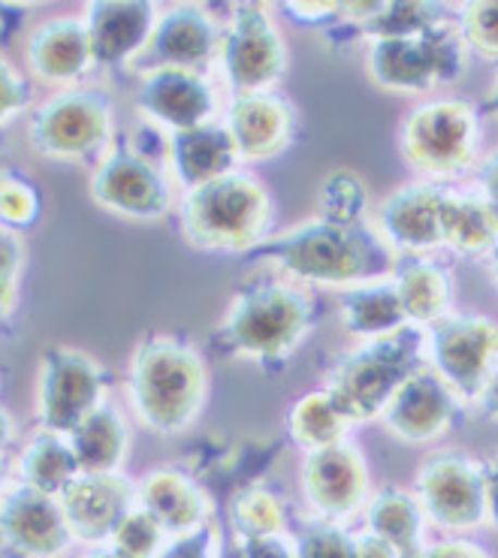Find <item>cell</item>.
<instances>
[{
	"instance_id": "cell-1",
	"label": "cell",
	"mask_w": 498,
	"mask_h": 558,
	"mask_svg": "<svg viewBox=\"0 0 498 558\" xmlns=\"http://www.w3.org/2000/svg\"><path fill=\"white\" fill-rule=\"evenodd\" d=\"M248 257L278 269L290 284L329 287L339 293L390 275L396 263L372 221L336 223L317 215L272 233Z\"/></svg>"
},
{
	"instance_id": "cell-2",
	"label": "cell",
	"mask_w": 498,
	"mask_h": 558,
	"mask_svg": "<svg viewBox=\"0 0 498 558\" xmlns=\"http://www.w3.org/2000/svg\"><path fill=\"white\" fill-rule=\"evenodd\" d=\"M317 305L312 293L284 278L254 281L230 299L218 326L223 353L263 368H284L315 332Z\"/></svg>"
},
{
	"instance_id": "cell-3",
	"label": "cell",
	"mask_w": 498,
	"mask_h": 558,
	"mask_svg": "<svg viewBox=\"0 0 498 558\" xmlns=\"http://www.w3.org/2000/svg\"><path fill=\"white\" fill-rule=\"evenodd\" d=\"M127 392L139 423L155 435H182L209 399V368L197 348L179 338L151 336L131 356Z\"/></svg>"
},
{
	"instance_id": "cell-4",
	"label": "cell",
	"mask_w": 498,
	"mask_h": 558,
	"mask_svg": "<svg viewBox=\"0 0 498 558\" xmlns=\"http://www.w3.org/2000/svg\"><path fill=\"white\" fill-rule=\"evenodd\" d=\"M182 233L199 251L251 254L272 235L276 199L269 187L245 169L187 191L182 199Z\"/></svg>"
},
{
	"instance_id": "cell-5",
	"label": "cell",
	"mask_w": 498,
	"mask_h": 558,
	"mask_svg": "<svg viewBox=\"0 0 498 558\" xmlns=\"http://www.w3.org/2000/svg\"><path fill=\"white\" fill-rule=\"evenodd\" d=\"M396 148L417 179L450 187L484 157V116L462 97H426L399 121Z\"/></svg>"
},
{
	"instance_id": "cell-6",
	"label": "cell",
	"mask_w": 498,
	"mask_h": 558,
	"mask_svg": "<svg viewBox=\"0 0 498 558\" xmlns=\"http://www.w3.org/2000/svg\"><path fill=\"white\" fill-rule=\"evenodd\" d=\"M472 54L459 37L453 15L429 27L387 34L363 43V64L378 92L420 97L465 76Z\"/></svg>"
},
{
	"instance_id": "cell-7",
	"label": "cell",
	"mask_w": 498,
	"mask_h": 558,
	"mask_svg": "<svg viewBox=\"0 0 498 558\" xmlns=\"http://www.w3.org/2000/svg\"><path fill=\"white\" fill-rule=\"evenodd\" d=\"M423 363V329L405 326L396 336L354 341L341 351L324 377V390L354 426H366L380 420L396 390Z\"/></svg>"
},
{
	"instance_id": "cell-8",
	"label": "cell",
	"mask_w": 498,
	"mask_h": 558,
	"mask_svg": "<svg viewBox=\"0 0 498 558\" xmlns=\"http://www.w3.org/2000/svg\"><path fill=\"white\" fill-rule=\"evenodd\" d=\"M218 66L233 97L272 92L288 76L290 52L281 27L263 3H236L221 25Z\"/></svg>"
},
{
	"instance_id": "cell-9",
	"label": "cell",
	"mask_w": 498,
	"mask_h": 558,
	"mask_svg": "<svg viewBox=\"0 0 498 558\" xmlns=\"http://www.w3.org/2000/svg\"><path fill=\"white\" fill-rule=\"evenodd\" d=\"M423 360L472 408L498 368V320L474 312L447 314L423 329Z\"/></svg>"
},
{
	"instance_id": "cell-10",
	"label": "cell",
	"mask_w": 498,
	"mask_h": 558,
	"mask_svg": "<svg viewBox=\"0 0 498 558\" xmlns=\"http://www.w3.org/2000/svg\"><path fill=\"white\" fill-rule=\"evenodd\" d=\"M411 493L435 529L459 534L486 522L484 462L459 447H441L426 456L414 471Z\"/></svg>"
},
{
	"instance_id": "cell-11",
	"label": "cell",
	"mask_w": 498,
	"mask_h": 558,
	"mask_svg": "<svg viewBox=\"0 0 498 558\" xmlns=\"http://www.w3.org/2000/svg\"><path fill=\"white\" fill-rule=\"evenodd\" d=\"M31 148L49 160H88L112 140V100L100 88H70L49 97L27 124Z\"/></svg>"
},
{
	"instance_id": "cell-12",
	"label": "cell",
	"mask_w": 498,
	"mask_h": 558,
	"mask_svg": "<svg viewBox=\"0 0 498 558\" xmlns=\"http://www.w3.org/2000/svg\"><path fill=\"white\" fill-rule=\"evenodd\" d=\"M106 372L88 351L58 344L42 353L37 375V414L46 432L70 435L104 404Z\"/></svg>"
},
{
	"instance_id": "cell-13",
	"label": "cell",
	"mask_w": 498,
	"mask_h": 558,
	"mask_svg": "<svg viewBox=\"0 0 498 558\" xmlns=\"http://www.w3.org/2000/svg\"><path fill=\"white\" fill-rule=\"evenodd\" d=\"M88 191L94 203L109 215L131 221H160L172 208V191L163 167L131 145L112 148L97 163Z\"/></svg>"
},
{
	"instance_id": "cell-14",
	"label": "cell",
	"mask_w": 498,
	"mask_h": 558,
	"mask_svg": "<svg viewBox=\"0 0 498 558\" xmlns=\"http://www.w3.org/2000/svg\"><path fill=\"white\" fill-rule=\"evenodd\" d=\"M300 489L317 520L344 522L356 517L372 498V471L360 441L348 438L302 456Z\"/></svg>"
},
{
	"instance_id": "cell-15",
	"label": "cell",
	"mask_w": 498,
	"mask_h": 558,
	"mask_svg": "<svg viewBox=\"0 0 498 558\" xmlns=\"http://www.w3.org/2000/svg\"><path fill=\"white\" fill-rule=\"evenodd\" d=\"M462 411H465L462 399L423 363L396 390L378 423L399 444L429 447L457 428Z\"/></svg>"
},
{
	"instance_id": "cell-16",
	"label": "cell",
	"mask_w": 498,
	"mask_h": 558,
	"mask_svg": "<svg viewBox=\"0 0 498 558\" xmlns=\"http://www.w3.org/2000/svg\"><path fill=\"white\" fill-rule=\"evenodd\" d=\"M447 184L405 182L372 208V223L396 257H433L441 251V208Z\"/></svg>"
},
{
	"instance_id": "cell-17",
	"label": "cell",
	"mask_w": 498,
	"mask_h": 558,
	"mask_svg": "<svg viewBox=\"0 0 498 558\" xmlns=\"http://www.w3.org/2000/svg\"><path fill=\"white\" fill-rule=\"evenodd\" d=\"M218 46H221L218 19L199 3H175L167 13L158 15L155 34L131 66H136L139 73L163 70V66L206 73L218 61Z\"/></svg>"
},
{
	"instance_id": "cell-18",
	"label": "cell",
	"mask_w": 498,
	"mask_h": 558,
	"mask_svg": "<svg viewBox=\"0 0 498 558\" xmlns=\"http://www.w3.org/2000/svg\"><path fill=\"white\" fill-rule=\"evenodd\" d=\"M223 128L233 140L239 160L263 163L281 157L293 145L300 131V112L284 94H245L230 100Z\"/></svg>"
},
{
	"instance_id": "cell-19",
	"label": "cell",
	"mask_w": 498,
	"mask_h": 558,
	"mask_svg": "<svg viewBox=\"0 0 498 558\" xmlns=\"http://www.w3.org/2000/svg\"><path fill=\"white\" fill-rule=\"evenodd\" d=\"M0 541L27 558H54L70 549L73 532L54 495L22 483L0 498Z\"/></svg>"
},
{
	"instance_id": "cell-20",
	"label": "cell",
	"mask_w": 498,
	"mask_h": 558,
	"mask_svg": "<svg viewBox=\"0 0 498 558\" xmlns=\"http://www.w3.org/2000/svg\"><path fill=\"white\" fill-rule=\"evenodd\" d=\"M136 106L151 121H158L160 128H167L170 133H184L215 121L218 94L206 73L163 66V70L143 73Z\"/></svg>"
},
{
	"instance_id": "cell-21",
	"label": "cell",
	"mask_w": 498,
	"mask_h": 558,
	"mask_svg": "<svg viewBox=\"0 0 498 558\" xmlns=\"http://www.w3.org/2000/svg\"><path fill=\"white\" fill-rule=\"evenodd\" d=\"M85 31L97 70L133 64L158 25V7L148 0H94L85 7Z\"/></svg>"
},
{
	"instance_id": "cell-22",
	"label": "cell",
	"mask_w": 498,
	"mask_h": 558,
	"mask_svg": "<svg viewBox=\"0 0 498 558\" xmlns=\"http://www.w3.org/2000/svg\"><path fill=\"white\" fill-rule=\"evenodd\" d=\"M73 537L85 544L109 541L133 510L136 489L124 474H80L58 495Z\"/></svg>"
},
{
	"instance_id": "cell-23",
	"label": "cell",
	"mask_w": 498,
	"mask_h": 558,
	"mask_svg": "<svg viewBox=\"0 0 498 558\" xmlns=\"http://www.w3.org/2000/svg\"><path fill=\"white\" fill-rule=\"evenodd\" d=\"M393 287L408 326L429 329L457 312V278L450 266L433 257H396Z\"/></svg>"
},
{
	"instance_id": "cell-24",
	"label": "cell",
	"mask_w": 498,
	"mask_h": 558,
	"mask_svg": "<svg viewBox=\"0 0 498 558\" xmlns=\"http://www.w3.org/2000/svg\"><path fill=\"white\" fill-rule=\"evenodd\" d=\"M27 66L46 85H76L94 70L92 43L82 19L61 15L27 37Z\"/></svg>"
},
{
	"instance_id": "cell-25",
	"label": "cell",
	"mask_w": 498,
	"mask_h": 558,
	"mask_svg": "<svg viewBox=\"0 0 498 558\" xmlns=\"http://www.w3.org/2000/svg\"><path fill=\"white\" fill-rule=\"evenodd\" d=\"M167 155H170L172 175L184 187V194L239 169V155L223 121H211L194 131L170 133Z\"/></svg>"
},
{
	"instance_id": "cell-26",
	"label": "cell",
	"mask_w": 498,
	"mask_h": 558,
	"mask_svg": "<svg viewBox=\"0 0 498 558\" xmlns=\"http://www.w3.org/2000/svg\"><path fill=\"white\" fill-rule=\"evenodd\" d=\"M139 505L163 525L172 537L197 532L209 522V498L194 477L175 468L151 471L139 486Z\"/></svg>"
},
{
	"instance_id": "cell-27",
	"label": "cell",
	"mask_w": 498,
	"mask_h": 558,
	"mask_svg": "<svg viewBox=\"0 0 498 558\" xmlns=\"http://www.w3.org/2000/svg\"><path fill=\"white\" fill-rule=\"evenodd\" d=\"M498 247V221L474 187H447L441 208V251L459 260H484Z\"/></svg>"
},
{
	"instance_id": "cell-28",
	"label": "cell",
	"mask_w": 498,
	"mask_h": 558,
	"mask_svg": "<svg viewBox=\"0 0 498 558\" xmlns=\"http://www.w3.org/2000/svg\"><path fill=\"white\" fill-rule=\"evenodd\" d=\"M339 324L354 341H375L402 332L408 326L393 278L384 275L375 281L348 287L339 293Z\"/></svg>"
},
{
	"instance_id": "cell-29",
	"label": "cell",
	"mask_w": 498,
	"mask_h": 558,
	"mask_svg": "<svg viewBox=\"0 0 498 558\" xmlns=\"http://www.w3.org/2000/svg\"><path fill=\"white\" fill-rule=\"evenodd\" d=\"M366 532L393 546L399 558H420L426 549V513L411 489L380 486L363 507Z\"/></svg>"
},
{
	"instance_id": "cell-30",
	"label": "cell",
	"mask_w": 498,
	"mask_h": 558,
	"mask_svg": "<svg viewBox=\"0 0 498 558\" xmlns=\"http://www.w3.org/2000/svg\"><path fill=\"white\" fill-rule=\"evenodd\" d=\"M66 441L76 453L82 474H119L127 459L131 435L119 408L104 402L66 435Z\"/></svg>"
},
{
	"instance_id": "cell-31",
	"label": "cell",
	"mask_w": 498,
	"mask_h": 558,
	"mask_svg": "<svg viewBox=\"0 0 498 558\" xmlns=\"http://www.w3.org/2000/svg\"><path fill=\"white\" fill-rule=\"evenodd\" d=\"M354 423L341 414V408L329 399L324 387L302 392L288 411V435L293 447L302 450V456L317 453V450H327L332 444L354 438Z\"/></svg>"
},
{
	"instance_id": "cell-32",
	"label": "cell",
	"mask_w": 498,
	"mask_h": 558,
	"mask_svg": "<svg viewBox=\"0 0 498 558\" xmlns=\"http://www.w3.org/2000/svg\"><path fill=\"white\" fill-rule=\"evenodd\" d=\"M19 474L25 486H34L46 495H61L66 483L76 481L82 471L66 435H54L42 428L40 435L31 438L19 459Z\"/></svg>"
},
{
	"instance_id": "cell-33",
	"label": "cell",
	"mask_w": 498,
	"mask_h": 558,
	"mask_svg": "<svg viewBox=\"0 0 498 558\" xmlns=\"http://www.w3.org/2000/svg\"><path fill=\"white\" fill-rule=\"evenodd\" d=\"M372 194L366 179L354 169H332L317 184L315 215L336 223L372 221Z\"/></svg>"
},
{
	"instance_id": "cell-34",
	"label": "cell",
	"mask_w": 498,
	"mask_h": 558,
	"mask_svg": "<svg viewBox=\"0 0 498 558\" xmlns=\"http://www.w3.org/2000/svg\"><path fill=\"white\" fill-rule=\"evenodd\" d=\"M230 520L236 525V537H278L288 529V510L272 489L248 486L233 498Z\"/></svg>"
},
{
	"instance_id": "cell-35",
	"label": "cell",
	"mask_w": 498,
	"mask_h": 558,
	"mask_svg": "<svg viewBox=\"0 0 498 558\" xmlns=\"http://www.w3.org/2000/svg\"><path fill=\"white\" fill-rule=\"evenodd\" d=\"M453 22L472 58L498 64V0H465L453 7Z\"/></svg>"
},
{
	"instance_id": "cell-36",
	"label": "cell",
	"mask_w": 498,
	"mask_h": 558,
	"mask_svg": "<svg viewBox=\"0 0 498 558\" xmlns=\"http://www.w3.org/2000/svg\"><path fill=\"white\" fill-rule=\"evenodd\" d=\"M163 537H167L163 525L148 510L133 507L109 537V549L121 558H158L163 549Z\"/></svg>"
},
{
	"instance_id": "cell-37",
	"label": "cell",
	"mask_w": 498,
	"mask_h": 558,
	"mask_svg": "<svg viewBox=\"0 0 498 558\" xmlns=\"http://www.w3.org/2000/svg\"><path fill=\"white\" fill-rule=\"evenodd\" d=\"M296 558H354V534L341 522L312 520L293 537Z\"/></svg>"
},
{
	"instance_id": "cell-38",
	"label": "cell",
	"mask_w": 498,
	"mask_h": 558,
	"mask_svg": "<svg viewBox=\"0 0 498 558\" xmlns=\"http://www.w3.org/2000/svg\"><path fill=\"white\" fill-rule=\"evenodd\" d=\"M40 218V194L34 184L15 175L10 169H0V221L7 230H25Z\"/></svg>"
},
{
	"instance_id": "cell-39",
	"label": "cell",
	"mask_w": 498,
	"mask_h": 558,
	"mask_svg": "<svg viewBox=\"0 0 498 558\" xmlns=\"http://www.w3.org/2000/svg\"><path fill=\"white\" fill-rule=\"evenodd\" d=\"M25 269V245L15 230L0 227V324L13 314L19 299V278Z\"/></svg>"
},
{
	"instance_id": "cell-40",
	"label": "cell",
	"mask_w": 498,
	"mask_h": 558,
	"mask_svg": "<svg viewBox=\"0 0 498 558\" xmlns=\"http://www.w3.org/2000/svg\"><path fill=\"white\" fill-rule=\"evenodd\" d=\"M31 104H34V92L27 78L0 54V128H7Z\"/></svg>"
},
{
	"instance_id": "cell-41",
	"label": "cell",
	"mask_w": 498,
	"mask_h": 558,
	"mask_svg": "<svg viewBox=\"0 0 498 558\" xmlns=\"http://www.w3.org/2000/svg\"><path fill=\"white\" fill-rule=\"evenodd\" d=\"M221 532L206 522L197 532L175 537L167 549H160L158 558H221Z\"/></svg>"
},
{
	"instance_id": "cell-42",
	"label": "cell",
	"mask_w": 498,
	"mask_h": 558,
	"mask_svg": "<svg viewBox=\"0 0 498 558\" xmlns=\"http://www.w3.org/2000/svg\"><path fill=\"white\" fill-rule=\"evenodd\" d=\"M281 10L300 27H312V31H324V34H329L336 27V19H339V3L308 0V3H284Z\"/></svg>"
},
{
	"instance_id": "cell-43",
	"label": "cell",
	"mask_w": 498,
	"mask_h": 558,
	"mask_svg": "<svg viewBox=\"0 0 498 558\" xmlns=\"http://www.w3.org/2000/svg\"><path fill=\"white\" fill-rule=\"evenodd\" d=\"M474 179V191L484 196L486 206L493 208V215H496L498 221V148H493V151H484V157H481V163L474 167L472 172Z\"/></svg>"
},
{
	"instance_id": "cell-44",
	"label": "cell",
	"mask_w": 498,
	"mask_h": 558,
	"mask_svg": "<svg viewBox=\"0 0 498 558\" xmlns=\"http://www.w3.org/2000/svg\"><path fill=\"white\" fill-rule=\"evenodd\" d=\"M239 558H296L284 534L278 537H239Z\"/></svg>"
},
{
	"instance_id": "cell-45",
	"label": "cell",
	"mask_w": 498,
	"mask_h": 558,
	"mask_svg": "<svg viewBox=\"0 0 498 558\" xmlns=\"http://www.w3.org/2000/svg\"><path fill=\"white\" fill-rule=\"evenodd\" d=\"M420 558H493L486 546L465 541V537H447L438 544H429Z\"/></svg>"
},
{
	"instance_id": "cell-46",
	"label": "cell",
	"mask_w": 498,
	"mask_h": 558,
	"mask_svg": "<svg viewBox=\"0 0 498 558\" xmlns=\"http://www.w3.org/2000/svg\"><path fill=\"white\" fill-rule=\"evenodd\" d=\"M484 462V483H486V522H493L498 532V453L481 459Z\"/></svg>"
},
{
	"instance_id": "cell-47",
	"label": "cell",
	"mask_w": 498,
	"mask_h": 558,
	"mask_svg": "<svg viewBox=\"0 0 498 558\" xmlns=\"http://www.w3.org/2000/svg\"><path fill=\"white\" fill-rule=\"evenodd\" d=\"M354 558H399V553L378 534L360 532L354 534Z\"/></svg>"
},
{
	"instance_id": "cell-48",
	"label": "cell",
	"mask_w": 498,
	"mask_h": 558,
	"mask_svg": "<svg viewBox=\"0 0 498 558\" xmlns=\"http://www.w3.org/2000/svg\"><path fill=\"white\" fill-rule=\"evenodd\" d=\"M472 408L477 411V416H484L489 423H498V368L496 375L486 380V387L481 390V396L474 399Z\"/></svg>"
},
{
	"instance_id": "cell-49",
	"label": "cell",
	"mask_w": 498,
	"mask_h": 558,
	"mask_svg": "<svg viewBox=\"0 0 498 558\" xmlns=\"http://www.w3.org/2000/svg\"><path fill=\"white\" fill-rule=\"evenodd\" d=\"M477 109H481V116L498 118V64L496 70H493V82H489V88H486L484 104L477 106Z\"/></svg>"
},
{
	"instance_id": "cell-50",
	"label": "cell",
	"mask_w": 498,
	"mask_h": 558,
	"mask_svg": "<svg viewBox=\"0 0 498 558\" xmlns=\"http://www.w3.org/2000/svg\"><path fill=\"white\" fill-rule=\"evenodd\" d=\"M15 438V420L7 408H0V453L13 444Z\"/></svg>"
},
{
	"instance_id": "cell-51",
	"label": "cell",
	"mask_w": 498,
	"mask_h": 558,
	"mask_svg": "<svg viewBox=\"0 0 498 558\" xmlns=\"http://www.w3.org/2000/svg\"><path fill=\"white\" fill-rule=\"evenodd\" d=\"M486 269H489V278H493V284H496L498 290V247L489 254V257H486Z\"/></svg>"
},
{
	"instance_id": "cell-52",
	"label": "cell",
	"mask_w": 498,
	"mask_h": 558,
	"mask_svg": "<svg viewBox=\"0 0 498 558\" xmlns=\"http://www.w3.org/2000/svg\"><path fill=\"white\" fill-rule=\"evenodd\" d=\"M85 558H121V556H116L112 549H92Z\"/></svg>"
},
{
	"instance_id": "cell-53",
	"label": "cell",
	"mask_w": 498,
	"mask_h": 558,
	"mask_svg": "<svg viewBox=\"0 0 498 558\" xmlns=\"http://www.w3.org/2000/svg\"><path fill=\"white\" fill-rule=\"evenodd\" d=\"M3 483H7V462H3V453H0V489H3Z\"/></svg>"
}]
</instances>
